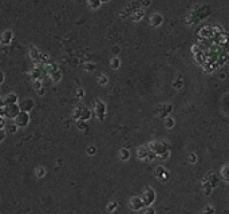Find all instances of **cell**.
<instances>
[{
  "label": "cell",
  "instance_id": "1",
  "mask_svg": "<svg viewBox=\"0 0 229 214\" xmlns=\"http://www.w3.org/2000/svg\"><path fill=\"white\" fill-rule=\"evenodd\" d=\"M147 149H149L151 153L156 154V155H160V154H162V153L169 151V145H167L166 142H164V140H153V142L149 143Z\"/></svg>",
  "mask_w": 229,
  "mask_h": 214
},
{
  "label": "cell",
  "instance_id": "2",
  "mask_svg": "<svg viewBox=\"0 0 229 214\" xmlns=\"http://www.w3.org/2000/svg\"><path fill=\"white\" fill-rule=\"evenodd\" d=\"M142 201H143V205L145 207L146 206H151V203L156 201V192H154L151 187H146L143 190V194H142Z\"/></svg>",
  "mask_w": 229,
  "mask_h": 214
},
{
  "label": "cell",
  "instance_id": "3",
  "mask_svg": "<svg viewBox=\"0 0 229 214\" xmlns=\"http://www.w3.org/2000/svg\"><path fill=\"white\" fill-rule=\"evenodd\" d=\"M13 122H15V125L18 127H26L30 123V114L26 111H20L18 115L15 116Z\"/></svg>",
  "mask_w": 229,
  "mask_h": 214
},
{
  "label": "cell",
  "instance_id": "4",
  "mask_svg": "<svg viewBox=\"0 0 229 214\" xmlns=\"http://www.w3.org/2000/svg\"><path fill=\"white\" fill-rule=\"evenodd\" d=\"M94 106H95V110H94V111H95L97 118H98L99 120H103L106 116V105L100 99H97V102Z\"/></svg>",
  "mask_w": 229,
  "mask_h": 214
},
{
  "label": "cell",
  "instance_id": "5",
  "mask_svg": "<svg viewBox=\"0 0 229 214\" xmlns=\"http://www.w3.org/2000/svg\"><path fill=\"white\" fill-rule=\"evenodd\" d=\"M129 206H130L131 210H134V212H139V210H142L145 207L143 201H142L141 197H133V198H130Z\"/></svg>",
  "mask_w": 229,
  "mask_h": 214
},
{
  "label": "cell",
  "instance_id": "6",
  "mask_svg": "<svg viewBox=\"0 0 229 214\" xmlns=\"http://www.w3.org/2000/svg\"><path fill=\"white\" fill-rule=\"evenodd\" d=\"M4 111H5V115L8 116V118L15 119V116L20 112V107H19L18 103H15V105H8V106H5Z\"/></svg>",
  "mask_w": 229,
  "mask_h": 214
},
{
  "label": "cell",
  "instance_id": "7",
  "mask_svg": "<svg viewBox=\"0 0 229 214\" xmlns=\"http://www.w3.org/2000/svg\"><path fill=\"white\" fill-rule=\"evenodd\" d=\"M171 110H173V105H171V103H167V105H160L157 107V114L160 116H162V118H166L167 114L171 112Z\"/></svg>",
  "mask_w": 229,
  "mask_h": 214
},
{
  "label": "cell",
  "instance_id": "8",
  "mask_svg": "<svg viewBox=\"0 0 229 214\" xmlns=\"http://www.w3.org/2000/svg\"><path fill=\"white\" fill-rule=\"evenodd\" d=\"M154 174H156V177L160 181H167L169 179V171L162 166H158L156 169V171H154Z\"/></svg>",
  "mask_w": 229,
  "mask_h": 214
},
{
  "label": "cell",
  "instance_id": "9",
  "mask_svg": "<svg viewBox=\"0 0 229 214\" xmlns=\"http://www.w3.org/2000/svg\"><path fill=\"white\" fill-rule=\"evenodd\" d=\"M149 22H150V24L153 27H160L164 23V18H162L161 13H153V15L150 16Z\"/></svg>",
  "mask_w": 229,
  "mask_h": 214
},
{
  "label": "cell",
  "instance_id": "10",
  "mask_svg": "<svg viewBox=\"0 0 229 214\" xmlns=\"http://www.w3.org/2000/svg\"><path fill=\"white\" fill-rule=\"evenodd\" d=\"M12 36H13L12 31H9V29L4 31V32H3V35L0 36V42H2V44L8 46L9 43H11V40H12Z\"/></svg>",
  "mask_w": 229,
  "mask_h": 214
},
{
  "label": "cell",
  "instance_id": "11",
  "mask_svg": "<svg viewBox=\"0 0 229 214\" xmlns=\"http://www.w3.org/2000/svg\"><path fill=\"white\" fill-rule=\"evenodd\" d=\"M149 153H150V150L147 149V146H139L137 149V157L139 159H142V160H145V159L147 158Z\"/></svg>",
  "mask_w": 229,
  "mask_h": 214
},
{
  "label": "cell",
  "instance_id": "12",
  "mask_svg": "<svg viewBox=\"0 0 229 214\" xmlns=\"http://www.w3.org/2000/svg\"><path fill=\"white\" fill-rule=\"evenodd\" d=\"M220 178L224 181V182H228L229 183V163L224 165L220 170Z\"/></svg>",
  "mask_w": 229,
  "mask_h": 214
},
{
  "label": "cell",
  "instance_id": "13",
  "mask_svg": "<svg viewBox=\"0 0 229 214\" xmlns=\"http://www.w3.org/2000/svg\"><path fill=\"white\" fill-rule=\"evenodd\" d=\"M32 106H33V103H32V100L31 99H24L22 102V105H20V111H26V112H28L30 110L32 109Z\"/></svg>",
  "mask_w": 229,
  "mask_h": 214
},
{
  "label": "cell",
  "instance_id": "14",
  "mask_svg": "<svg viewBox=\"0 0 229 214\" xmlns=\"http://www.w3.org/2000/svg\"><path fill=\"white\" fill-rule=\"evenodd\" d=\"M90 118H91V111H90L87 107H82L80 109V120H85V122H87Z\"/></svg>",
  "mask_w": 229,
  "mask_h": 214
},
{
  "label": "cell",
  "instance_id": "15",
  "mask_svg": "<svg viewBox=\"0 0 229 214\" xmlns=\"http://www.w3.org/2000/svg\"><path fill=\"white\" fill-rule=\"evenodd\" d=\"M15 103H18V96H16V94H8L4 99V105L8 106V105H15Z\"/></svg>",
  "mask_w": 229,
  "mask_h": 214
},
{
  "label": "cell",
  "instance_id": "16",
  "mask_svg": "<svg viewBox=\"0 0 229 214\" xmlns=\"http://www.w3.org/2000/svg\"><path fill=\"white\" fill-rule=\"evenodd\" d=\"M118 157H119L121 160H127L130 158V151L129 149H126V147H122V149L118 151Z\"/></svg>",
  "mask_w": 229,
  "mask_h": 214
},
{
  "label": "cell",
  "instance_id": "17",
  "mask_svg": "<svg viewBox=\"0 0 229 214\" xmlns=\"http://www.w3.org/2000/svg\"><path fill=\"white\" fill-rule=\"evenodd\" d=\"M143 15H145L143 9H136V11L131 12V20H134V22H139V20L143 18Z\"/></svg>",
  "mask_w": 229,
  "mask_h": 214
},
{
  "label": "cell",
  "instance_id": "18",
  "mask_svg": "<svg viewBox=\"0 0 229 214\" xmlns=\"http://www.w3.org/2000/svg\"><path fill=\"white\" fill-rule=\"evenodd\" d=\"M164 126L166 127V129H173V127L176 126V120H174V118H171V116H166V118H164Z\"/></svg>",
  "mask_w": 229,
  "mask_h": 214
},
{
  "label": "cell",
  "instance_id": "19",
  "mask_svg": "<svg viewBox=\"0 0 229 214\" xmlns=\"http://www.w3.org/2000/svg\"><path fill=\"white\" fill-rule=\"evenodd\" d=\"M28 54H30V58H31L32 60H38L39 59L40 52L38 51V48H36V47H30Z\"/></svg>",
  "mask_w": 229,
  "mask_h": 214
},
{
  "label": "cell",
  "instance_id": "20",
  "mask_svg": "<svg viewBox=\"0 0 229 214\" xmlns=\"http://www.w3.org/2000/svg\"><path fill=\"white\" fill-rule=\"evenodd\" d=\"M50 75V78H51V82L52 83H58L60 79H62V74H60V71L58 70V71H55V72H52V74H48Z\"/></svg>",
  "mask_w": 229,
  "mask_h": 214
},
{
  "label": "cell",
  "instance_id": "21",
  "mask_svg": "<svg viewBox=\"0 0 229 214\" xmlns=\"http://www.w3.org/2000/svg\"><path fill=\"white\" fill-rule=\"evenodd\" d=\"M44 68H46V71L48 72V74H52V72H55V71H58V66L56 64H52V63H47V64H44Z\"/></svg>",
  "mask_w": 229,
  "mask_h": 214
},
{
  "label": "cell",
  "instance_id": "22",
  "mask_svg": "<svg viewBox=\"0 0 229 214\" xmlns=\"http://www.w3.org/2000/svg\"><path fill=\"white\" fill-rule=\"evenodd\" d=\"M119 66H121V60L117 58V56H114V58L110 60V67H111L113 70H118L119 68Z\"/></svg>",
  "mask_w": 229,
  "mask_h": 214
},
{
  "label": "cell",
  "instance_id": "23",
  "mask_svg": "<svg viewBox=\"0 0 229 214\" xmlns=\"http://www.w3.org/2000/svg\"><path fill=\"white\" fill-rule=\"evenodd\" d=\"M100 4H102L100 0H89V5H90V8H93V9L99 8Z\"/></svg>",
  "mask_w": 229,
  "mask_h": 214
},
{
  "label": "cell",
  "instance_id": "24",
  "mask_svg": "<svg viewBox=\"0 0 229 214\" xmlns=\"http://www.w3.org/2000/svg\"><path fill=\"white\" fill-rule=\"evenodd\" d=\"M98 83H99L100 86H106L107 83H109V78H107L105 74H100L99 78H98Z\"/></svg>",
  "mask_w": 229,
  "mask_h": 214
},
{
  "label": "cell",
  "instance_id": "25",
  "mask_svg": "<svg viewBox=\"0 0 229 214\" xmlns=\"http://www.w3.org/2000/svg\"><path fill=\"white\" fill-rule=\"evenodd\" d=\"M82 107H83L82 105H78V106L75 107V109L72 110V116H74V118H76L78 120H79V118H80V109H82Z\"/></svg>",
  "mask_w": 229,
  "mask_h": 214
},
{
  "label": "cell",
  "instance_id": "26",
  "mask_svg": "<svg viewBox=\"0 0 229 214\" xmlns=\"http://www.w3.org/2000/svg\"><path fill=\"white\" fill-rule=\"evenodd\" d=\"M182 86H184L182 79H177V80H174V82H173V87L176 90H181V88H182Z\"/></svg>",
  "mask_w": 229,
  "mask_h": 214
},
{
  "label": "cell",
  "instance_id": "27",
  "mask_svg": "<svg viewBox=\"0 0 229 214\" xmlns=\"http://www.w3.org/2000/svg\"><path fill=\"white\" fill-rule=\"evenodd\" d=\"M95 68H97V66L94 64V63H86V64H85V70H86V71H89V72L95 71Z\"/></svg>",
  "mask_w": 229,
  "mask_h": 214
},
{
  "label": "cell",
  "instance_id": "28",
  "mask_svg": "<svg viewBox=\"0 0 229 214\" xmlns=\"http://www.w3.org/2000/svg\"><path fill=\"white\" fill-rule=\"evenodd\" d=\"M44 174H46V170H44V167L39 166L38 169H36V177H38V178H42V177H44Z\"/></svg>",
  "mask_w": 229,
  "mask_h": 214
},
{
  "label": "cell",
  "instance_id": "29",
  "mask_svg": "<svg viewBox=\"0 0 229 214\" xmlns=\"http://www.w3.org/2000/svg\"><path fill=\"white\" fill-rule=\"evenodd\" d=\"M214 207L213 206H205L204 210H203V214H214Z\"/></svg>",
  "mask_w": 229,
  "mask_h": 214
},
{
  "label": "cell",
  "instance_id": "30",
  "mask_svg": "<svg viewBox=\"0 0 229 214\" xmlns=\"http://www.w3.org/2000/svg\"><path fill=\"white\" fill-rule=\"evenodd\" d=\"M76 126H78V129L79 130H82V131H83V130H86L87 129V125H86V122H85V120H78V123H76Z\"/></svg>",
  "mask_w": 229,
  "mask_h": 214
},
{
  "label": "cell",
  "instance_id": "31",
  "mask_svg": "<svg viewBox=\"0 0 229 214\" xmlns=\"http://www.w3.org/2000/svg\"><path fill=\"white\" fill-rule=\"evenodd\" d=\"M210 192H212V186L209 185V183H205V185H204V194H205V195H209Z\"/></svg>",
  "mask_w": 229,
  "mask_h": 214
},
{
  "label": "cell",
  "instance_id": "32",
  "mask_svg": "<svg viewBox=\"0 0 229 214\" xmlns=\"http://www.w3.org/2000/svg\"><path fill=\"white\" fill-rule=\"evenodd\" d=\"M169 155H170V153L166 151V153H162V154H160V155H157V158L160 160H166L167 158H169Z\"/></svg>",
  "mask_w": 229,
  "mask_h": 214
},
{
  "label": "cell",
  "instance_id": "33",
  "mask_svg": "<svg viewBox=\"0 0 229 214\" xmlns=\"http://www.w3.org/2000/svg\"><path fill=\"white\" fill-rule=\"evenodd\" d=\"M188 160H189V163H192V165H193V163L197 162V155H196L194 153H192L190 155H189V158H188Z\"/></svg>",
  "mask_w": 229,
  "mask_h": 214
},
{
  "label": "cell",
  "instance_id": "34",
  "mask_svg": "<svg viewBox=\"0 0 229 214\" xmlns=\"http://www.w3.org/2000/svg\"><path fill=\"white\" fill-rule=\"evenodd\" d=\"M143 214H156V210L151 206H146V209L143 210Z\"/></svg>",
  "mask_w": 229,
  "mask_h": 214
},
{
  "label": "cell",
  "instance_id": "35",
  "mask_svg": "<svg viewBox=\"0 0 229 214\" xmlns=\"http://www.w3.org/2000/svg\"><path fill=\"white\" fill-rule=\"evenodd\" d=\"M117 207V202H110L109 205H107V212H114Z\"/></svg>",
  "mask_w": 229,
  "mask_h": 214
},
{
  "label": "cell",
  "instance_id": "36",
  "mask_svg": "<svg viewBox=\"0 0 229 214\" xmlns=\"http://www.w3.org/2000/svg\"><path fill=\"white\" fill-rule=\"evenodd\" d=\"M7 129H8L9 133H16V129H18V126H16L15 122H13L12 125H8V127H7Z\"/></svg>",
  "mask_w": 229,
  "mask_h": 214
},
{
  "label": "cell",
  "instance_id": "37",
  "mask_svg": "<svg viewBox=\"0 0 229 214\" xmlns=\"http://www.w3.org/2000/svg\"><path fill=\"white\" fill-rule=\"evenodd\" d=\"M95 151H97V149L94 146H91V147H89V149H87V153H89V155H94V154H95Z\"/></svg>",
  "mask_w": 229,
  "mask_h": 214
},
{
  "label": "cell",
  "instance_id": "38",
  "mask_svg": "<svg viewBox=\"0 0 229 214\" xmlns=\"http://www.w3.org/2000/svg\"><path fill=\"white\" fill-rule=\"evenodd\" d=\"M33 86H35V88H36V90L42 88V83H40V79H36V80H35V83H33Z\"/></svg>",
  "mask_w": 229,
  "mask_h": 214
},
{
  "label": "cell",
  "instance_id": "39",
  "mask_svg": "<svg viewBox=\"0 0 229 214\" xmlns=\"http://www.w3.org/2000/svg\"><path fill=\"white\" fill-rule=\"evenodd\" d=\"M141 5L149 7V5H150V0H142V2H141Z\"/></svg>",
  "mask_w": 229,
  "mask_h": 214
},
{
  "label": "cell",
  "instance_id": "40",
  "mask_svg": "<svg viewBox=\"0 0 229 214\" xmlns=\"http://www.w3.org/2000/svg\"><path fill=\"white\" fill-rule=\"evenodd\" d=\"M78 96H79V98H82V96H83V90L82 88H78Z\"/></svg>",
  "mask_w": 229,
  "mask_h": 214
},
{
  "label": "cell",
  "instance_id": "41",
  "mask_svg": "<svg viewBox=\"0 0 229 214\" xmlns=\"http://www.w3.org/2000/svg\"><path fill=\"white\" fill-rule=\"evenodd\" d=\"M3 80H4V74L0 71V83H3Z\"/></svg>",
  "mask_w": 229,
  "mask_h": 214
},
{
  "label": "cell",
  "instance_id": "42",
  "mask_svg": "<svg viewBox=\"0 0 229 214\" xmlns=\"http://www.w3.org/2000/svg\"><path fill=\"white\" fill-rule=\"evenodd\" d=\"M43 94H44V90H43V88H39V90H38V95H43Z\"/></svg>",
  "mask_w": 229,
  "mask_h": 214
},
{
  "label": "cell",
  "instance_id": "43",
  "mask_svg": "<svg viewBox=\"0 0 229 214\" xmlns=\"http://www.w3.org/2000/svg\"><path fill=\"white\" fill-rule=\"evenodd\" d=\"M113 51L115 52V54H117V52H119V47H114V48H113Z\"/></svg>",
  "mask_w": 229,
  "mask_h": 214
},
{
  "label": "cell",
  "instance_id": "44",
  "mask_svg": "<svg viewBox=\"0 0 229 214\" xmlns=\"http://www.w3.org/2000/svg\"><path fill=\"white\" fill-rule=\"evenodd\" d=\"M100 2H102V3H105V2H109V0H100Z\"/></svg>",
  "mask_w": 229,
  "mask_h": 214
},
{
  "label": "cell",
  "instance_id": "45",
  "mask_svg": "<svg viewBox=\"0 0 229 214\" xmlns=\"http://www.w3.org/2000/svg\"><path fill=\"white\" fill-rule=\"evenodd\" d=\"M0 44H2V42H0Z\"/></svg>",
  "mask_w": 229,
  "mask_h": 214
}]
</instances>
